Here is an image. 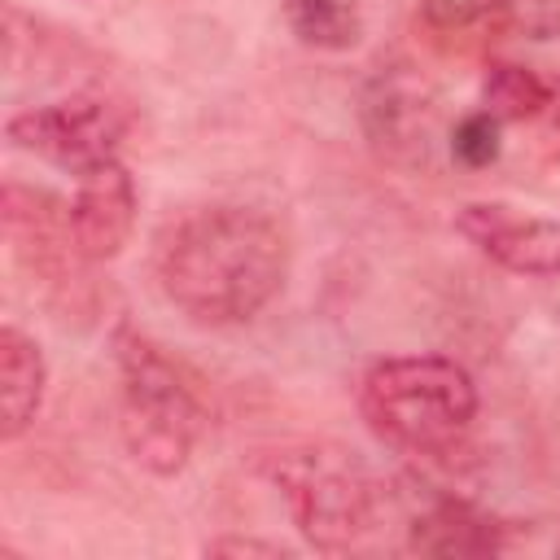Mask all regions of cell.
<instances>
[{
  "mask_svg": "<svg viewBox=\"0 0 560 560\" xmlns=\"http://www.w3.org/2000/svg\"><path fill=\"white\" fill-rule=\"evenodd\" d=\"M267 477L284 490L289 512L311 547L346 551L372 529V481L332 446H298L267 459Z\"/></svg>",
  "mask_w": 560,
  "mask_h": 560,
  "instance_id": "277c9868",
  "label": "cell"
},
{
  "mask_svg": "<svg viewBox=\"0 0 560 560\" xmlns=\"http://www.w3.org/2000/svg\"><path fill=\"white\" fill-rule=\"evenodd\" d=\"M551 109H556V127H560V83L551 88Z\"/></svg>",
  "mask_w": 560,
  "mask_h": 560,
  "instance_id": "9a60e30c",
  "label": "cell"
},
{
  "mask_svg": "<svg viewBox=\"0 0 560 560\" xmlns=\"http://www.w3.org/2000/svg\"><path fill=\"white\" fill-rule=\"evenodd\" d=\"M551 105V88L525 70V66H512V61H494L481 79V109H490L499 122H521V118H534Z\"/></svg>",
  "mask_w": 560,
  "mask_h": 560,
  "instance_id": "8fae6325",
  "label": "cell"
},
{
  "mask_svg": "<svg viewBox=\"0 0 560 560\" xmlns=\"http://www.w3.org/2000/svg\"><path fill=\"white\" fill-rule=\"evenodd\" d=\"M494 4H503V0H424V13L438 26H468L481 13H490Z\"/></svg>",
  "mask_w": 560,
  "mask_h": 560,
  "instance_id": "4fadbf2b",
  "label": "cell"
},
{
  "mask_svg": "<svg viewBox=\"0 0 560 560\" xmlns=\"http://www.w3.org/2000/svg\"><path fill=\"white\" fill-rule=\"evenodd\" d=\"M210 551L214 556H267V560L289 556L280 542H258V538H219V542H210Z\"/></svg>",
  "mask_w": 560,
  "mask_h": 560,
  "instance_id": "5bb4252c",
  "label": "cell"
},
{
  "mask_svg": "<svg viewBox=\"0 0 560 560\" xmlns=\"http://www.w3.org/2000/svg\"><path fill=\"white\" fill-rule=\"evenodd\" d=\"M359 407L372 433L389 446L442 455L468 433L477 416V385L468 368L446 354H394L368 368Z\"/></svg>",
  "mask_w": 560,
  "mask_h": 560,
  "instance_id": "7a4b0ae2",
  "label": "cell"
},
{
  "mask_svg": "<svg viewBox=\"0 0 560 560\" xmlns=\"http://www.w3.org/2000/svg\"><path fill=\"white\" fill-rule=\"evenodd\" d=\"M411 547L429 556H486L503 547V525L477 512L472 503L442 499L411 525Z\"/></svg>",
  "mask_w": 560,
  "mask_h": 560,
  "instance_id": "9c48e42d",
  "label": "cell"
},
{
  "mask_svg": "<svg viewBox=\"0 0 560 560\" xmlns=\"http://www.w3.org/2000/svg\"><path fill=\"white\" fill-rule=\"evenodd\" d=\"M136 228V179L118 158L79 175L70 201V236L83 258H114Z\"/></svg>",
  "mask_w": 560,
  "mask_h": 560,
  "instance_id": "52a82bcc",
  "label": "cell"
},
{
  "mask_svg": "<svg viewBox=\"0 0 560 560\" xmlns=\"http://www.w3.org/2000/svg\"><path fill=\"white\" fill-rule=\"evenodd\" d=\"M455 228L490 262L516 276H560V223L556 219L521 214L503 201H468L455 214Z\"/></svg>",
  "mask_w": 560,
  "mask_h": 560,
  "instance_id": "8992f818",
  "label": "cell"
},
{
  "mask_svg": "<svg viewBox=\"0 0 560 560\" xmlns=\"http://www.w3.org/2000/svg\"><path fill=\"white\" fill-rule=\"evenodd\" d=\"M44 350L22 328H0V438L13 442L44 402Z\"/></svg>",
  "mask_w": 560,
  "mask_h": 560,
  "instance_id": "ba28073f",
  "label": "cell"
},
{
  "mask_svg": "<svg viewBox=\"0 0 560 560\" xmlns=\"http://www.w3.org/2000/svg\"><path fill=\"white\" fill-rule=\"evenodd\" d=\"M289 276L284 228L254 206H206L184 214L158 245V284L197 324L254 319Z\"/></svg>",
  "mask_w": 560,
  "mask_h": 560,
  "instance_id": "6da1fadb",
  "label": "cell"
},
{
  "mask_svg": "<svg viewBox=\"0 0 560 560\" xmlns=\"http://www.w3.org/2000/svg\"><path fill=\"white\" fill-rule=\"evenodd\" d=\"M4 131L18 149H26L61 171L83 175V171L118 158L127 118L105 96H70V101H52V105L13 114Z\"/></svg>",
  "mask_w": 560,
  "mask_h": 560,
  "instance_id": "5b68a950",
  "label": "cell"
},
{
  "mask_svg": "<svg viewBox=\"0 0 560 560\" xmlns=\"http://www.w3.org/2000/svg\"><path fill=\"white\" fill-rule=\"evenodd\" d=\"M298 44L315 52H346L363 39V13L354 0H280Z\"/></svg>",
  "mask_w": 560,
  "mask_h": 560,
  "instance_id": "30bf717a",
  "label": "cell"
},
{
  "mask_svg": "<svg viewBox=\"0 0 560 560\" xmlns=\"http://www.w3.org/2000/svg\"><path fill=\"white\" fill-rule=\"evenodd\" d=\"M118 381H122V442L153 477H175L201 433V402L179 368L144 337L118 332Z\"/></svg>",
  "mask_w": 560,
  "mask_h": 560,
  "instance_id": "3957f363",
  "label": "cell"
},
{
  "mask_svg": "<svg viewBox=\"0 0 560 560\" xmlns=\"http://www.w3.org/2000/svg\"><path fill=\"white\" fill-rule=\"evenodd\" d=\"M499 118L490 109H477L468 118H459L455 136H451V153L464 162V166H490L499 158Z\"/></svg>",
  "mask_w": 560,
  "mask_h": 560,
  "instance_id": "7c38bea8",
  "label": "cell"
}]
</instances>
